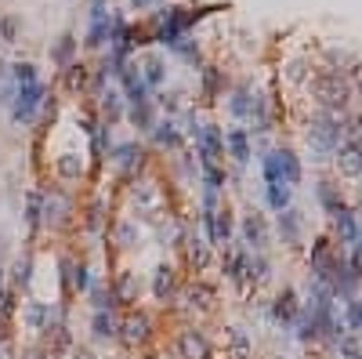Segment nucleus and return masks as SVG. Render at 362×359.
Segmentation results:
<instances>
[{
    "label": "nucleus",
    "instance_id": "1",
    "mask_svg": "<svg viewBox=\"0 0 362 359\" xmlns=\"http://www.w3.org/2000/svg\"><path fill=\"white\" fill-rule=\"evenodd\" d=\"M344 138H348V120L340 116V113H330V109L312 113L308 131H305V142H308V153H312L315 163L330 160V156L340 149V142H344Z\"/></svg>",
    "mask_w": 362,
    "mask_h": 359
},
{
    "label": "nucleus",
    "instance_id": "2",
    "mask_svg": "<svg viewBox=\"0 0 362 359\" xmlns=\"http://www.w3.org/2000/svg\"><path fill=\"white\" fill-rule=\"evenodd\" d=\"M308 83H312V95L319 98V109L344 113V105H348V98H351V83L340 76V73L323 69V73H315Z\"/></svg>",
    "mask_w": 362,
    "mask_h": 359
},
{
    "label": "nucleus",
    "instance_id": "3",
    "mask_svg": "<svg viewBox=\"0 0 362 359\" xmlns=\"http://www.w3.org/2000/svg\"><path fill=\"white\" fill-rule=\"evenodd\" d=\"M188 29V8H178V4H160V11L153 15V40L156 44H163V48H170L174 40H181Z\"/></svg>",
    "mask_w": 362,
    "mask_h": 359
},
{
    "label": "nucleus",
    "instance_id": "4",
    "mask_svg": "<svg viewBox=\"0 0 362 359\" xmlns=\"http://www.w3.org/2000/svg\"><path fill=\"white\" fill-rule=\"evenodd\" d=\"M48 102V88L44 83H26V88H18L15 91V98H11V120L15 123H33V116H36V109Z\"/></svg>",
    "mask_w": 362,
    "mask_h": 359
},
{
    "label": "nucleus",
    "instance_id": "5",
    "mask_svg": "<svg viewBox=\"0 0 362 359\" xmlns=\"http://www.w3.org/2000/svg\"><path fill=\"white\" fill-rule=\"evenodd\" d=\"M203 236L210 247H225L236 232V222H232V210L228 207H218V210H203Z\"/></svg>",
    "mask_w": 362,
    "mask_h": 359
},
{
    "label": "nucleus",
    "instance_id": "6",
    "mask_svg": "<svg viewBox=\"0 0 362 359\" xmlns=\"http://www.w3.org/2000/svg\"><path fill=\"white\" fill-rule=\"evenodd\" d=\"M239 236H243V247L250 250V255H265V247H268V222L258 215V210H250V215H243Z\"/></svg>",
    "mask_w": 362,
    "mask_h": 359
},
{
    "label": "nucleus",
    "instance_id": "7",
    "mask_svg": "<svg viewBox=\"0 0 362 359\" xmlns=\"http://www.w3.org/2000/svg\"><path fill=\"white\" fill-rule=\"evenodd\" d=\"M120 83H123V102L127 105H138V102H148L153 98V88L145 83V76H141V69L134 66L131 58H127V66H123V73H120Z\"/></svg>",
    "mask_w": 362,
    "mask_h": 359
},
{
    "label": "nucleus",
    "instance_id": "8",
    "mask_svg": "<svg viewBox=\"0 0 362 359\" xmlns=\"http://www.w3.org/2000/svg\"><path fill=\"white\" fill-rule=\"evenodd\" d=\"M297 312H301V298H297L293 287H283L268 302V316H272V323H279V327H290L297 320Z\"/></svg>",
    "mask_w": 362,
    "mask_h": 359
},
{
    "label": "nucleus",
    "instance_id": "9",
    "mask_svg": "<svg viewBox=\"0 0 362 359\" xmlns=\"http://www.w3.org/2000/svg\"><path fill=\"white\" fill-rule=\"evenodd\" d=\"M193 145H196L200 163H218V156L225 153V128H218V123H203V135Z\"/></svg>",
    "mask_w": 362,
    "mask_h": 359
},
{
    "label": "nucleus",
    "instance_id": "10",
    "mask_svg": "<svg viewBox=\"0 0 362 359\" xmlns=\"http://www.w3.org/2000/svg\"><path fill=\"white\" fill-rule=\"evenodd\" d=\"M337 160V171L348 175V178H362V142L358 138H344L340 142V149L333 153Z\"/></svg>",
    "mask_w": 362,
    "mask_h": 359
},
{
    "label": "nucleus",
    "instance_id": "11",
    "mask_svg": "<svg viewBox=\"0 0 362 359\" xmlns=\"http://www.w3.org/2000/svg\"><path fill=\"white\" fill-rule=\"evenodd\" d=\"M275 229H279L283 247H297L305 236V215L297 207H286V210H279V218H275Z\"/></svg>",
    "mask_w": 362,
    "mask_h": 359
},
{
    "label": "nucleus",
    "instance_id": "12",
    "mask_svg": "<svg viewBox=\"0 0 362 359\" xmlns=\"http://www.w3.org/2000/svg\"><path fill=\"white\" fill-rule=\"evenodd\" d=\"M178 355H181V359H210L214 352H210V341H207L203 330L188 327V330L178 334Z\"/></svg>",
    "mask_w": 362,
    "mask_h": 359
},
{
    "label": "nucleus",
    "instance_id": "13",
    "mask_svg": "<svg viewBox=\"0 0 362 359\" xmlns=\"http://www.w3.org/2000/svg\"><path fill=\"white\" fill-rule=\"evenodd\" d=\"M225 153L236 163H250L253 160V135L246 128H228L225 131Z\"/></svg>",
    "mask_w": 362,
    "mask_h": 359
},
{
    "label": "nucleus",
    "instance_id": "14",
    "mask_svg": "<svg viewBox=\"0 0 362 359\" xmlns=\"http://www.w3.org/2000/svg\"><path fill=\"white\" fill-rule=\"evenodd\" d=\"M141 156H145V153H141L138 142H120L116 149L109 153V160H113V167H116L120 175H134L138 167H141Z\"/></svg>",
    "mask_w": 362,
    "mask_h": 359
},
{
    "label": "nucleus",
    "instance_id": "15",
    "mask_svg": "<svg viewBox=\"0 0 362 359\" xmlns=\"http://www.w3.org/2000/svg\"><path fill=\"white\" fill-rule=\"evenodd\" d=\"M330 258H333V243H330L326 236H319V240L312 243V255H308V269H312V280H319V283L326 280Z\"/></svg>",
    "mask_w": 362,
    "mask_h": 359
},
{
    "label": "nucleus",
    "instance_id": "16",
    "mask_svg": "<svg viewBox=\"0 0 362 359\" xmlns=\"http://www.w3.org/2000/svg\"><path fill=\"white\" fill-rule=\"evenodd\" d=\"M138 69H141V76H145V83H148V88H163V83H167V58L160 55V51H148L141 62H138Z\"/></svg>",
    "mask_w": 362,
    "mask_h": 359
},
{
    "label": "nucleus",
    "instance_id": "17",
    "mask_svg": "<svg viewBox=\"0 0 362 359\" xmlns=\"http://www.w3.org/2000/svg\"><path fill=\"white\" fill-rule=\"evenodd\" d=\"M148 135H153V142L160 145V149H181V142H185V135H181V128H178L174 116L156 120V128L148 131Z\"/></svg>",
    "mask_w": 362,
    "mask_h": 359
},
{
    "label": "nucleus",
    "instance_id": "18",
    "mask_svg": "<svg viewBox=\"0 0 362 359\" xmlns=\"http://www.w3.org/2000/svg\"><path fill=\"white\" fill-rule=\"evenodd\" d=\"M358 218H355V210H337V215H333V240L337 243H344V247H351L355 240H358Z\"/></svg>",
    "mask_w": 362,
    "mask_h": 359
},
{
    "label": "nucleus",
    "instance_id": "19",
    "mask_svg": "<svg viewBox=\"0 0 362 359\" xmlns=\"http://www.w3.org/2000/svg\"><path fill=\"white\" fill-rule=\"evenodd\" d=\"M127 120H131L138 131H153L156 120H160V113H156V98L138 102V105H127Z\"/></svg>",
    "mask_w": 362,
    "mask_h": 359
},
{
    "label": "nucleus",
    "instance_id": "20",
    "mask_svg": "<svg viewBox=\"0 0 362 359\" xmlns=\"http://www.w3.org/2000/svg\"><path fill=\"white\" fill-rule=\"evenodd\" d=\"M275 156H279V175H283V182L293 189V185H301V178H305V167H301V156H297L293 149H275Z\"/></svg>",
    "mask_w": 362,
    "mask_h": 359
},
{
    "label": "nucleus",
    "instance_id": "21",
    "mask_svg": "<svg viewBox=\"0 0 362 359\" xmlns=\"http://www.w3.org/2000/svg\"><path fill=\"white\" fill-rule=\"evenodd\" d=\"M170 55H178L181 62H188V66H193V69H203V51H200V44H196V40L193 36H181V40H174V44H170L167 48Z\"/></svg>",
    "mask_w": 362,
    "mask_h": 359
},
{
    "label": "nucleus",
    "instance_id": "22",
    "mask_svg": "<svg viewBox=\"0 0 362 359\" xmlns=\"http://www.w3.org/2000/svg\"><path fill=\"white\" fill-rule=\"evenodd\" d=\"M148 316H141V312H134V316H127V320L120 323V334H123V341L127 345H138V341H145L148 337Z\"/></svg>",
    "mask_w": 362,
    "mask_h": 359
},
{
    "label": "nucleus",
    "instance_id": "23",
    "mask_svg": "<svg viewBox=\"0 0 362 359\" xmlns=\"http://www.w3.org/2000/svg\"><path fill=\"white\" fill-rule=\"evenodd\" d=\"M315 200H319V207H323L326 215H337V210H344V196H340V185H333V182H319V185H315Z\"/></svg>",
    "mask_w": 362,
    "mask_h": 359
},
{
    "label": "nucleus",
    "instance_id": "24",
    "mask_svg": "<svg viewBox=\"0 0 362 359\" xmlns=\"http://www.w3.org/2000/svg\"><path fill=\"white\" fill-rule=\"evenodd\" d=\"M250 102H253V88L250 83H236L232 95H228V113L236 120H246L250 116Z\"/></svg>",
    "mask_w": 362,
    "mask_h": 359
},
{
    "label": "nucleus",
    "instance_id": "25",
    "mask_svg": "<svg viewBox=\"0 0 362 359\" xmlns=\"http://www.w3.org/2000/svg\"><path fill=\"white\" fill-rule=\"evenodd\" d=\"M174 287H178L174 269H170V265H156V272H153V294H156V302H167L170 294H174Z\"/></svg>",
    "mask_w": 362,
    "mask_h": 359
},
{
    "label": "nucleus",
    "instance_id": "26",
    "mask_svg": "<svg viewBox=\"0 0 362 359\" xmlns=\"http://www.w3.org/2000/svg\"><path fill=\"white\" fill-rule=\"evenodd\" d=\"M91 334H95V341H113V337L120 334L116 316H113V312H95V320H91Z\"/></svg>",
    "mask_w": 362,
    "mask_h": 359
},
{
    "label": "nucleus",
    "instance_id": "27",
    "mask_svg": "<svg viewBox=\"0 0 362 359\" xmlns=\"http://www.w3.org/2000/svg\"><path fill=\"white\" fill-rule=\"evenodd\" d=\"M116 302H138V294H141V280H138V272H120V280H116Z\"/></svg>",
    "mask_w": 362,
    "mask_h": 359
},
{
    "label": "nucleus",
    "instance_id": "28",
    "mask_svg": "<svg viewBox=\"0 0 362 359\" xmlns=\"http://www.w3.org/2000/svg\"><path fill=\"white\" fill-rule=\"evenodd\" d=\"M290 200H293V189L290 185H283V182H272V185H265V203L279 215V210H286L290 207Z\"/></svg>",
    "mask_w": 362,
    "mask_h": 359
},
{
    "label": "nucleus",
    "instance_id": "29",
    "mask_svg": "<svg viewBox=\"0 0 362 359\" xmlns=\"http://www.w3.org/2000/svg\"><path fill=\"white\" fill-rule=\"evenodd\" d=\"M73 55H76V36H73V33H62L58 44L51 48V62L66 69V66H73Z\"/></svg>",
    "mask_w": 362,
    "mask_h": 359
},
{
    "label": "nucleus",
    "instance_id": "30",
    "mask_svg": "<svg viewBox=\"0 0 362 359\" xmlns=\"http://www.w3.org/2000/svg\"><path fill=\"white\" fill-rule=\"evenodd\" d=\"M123 95L120 91H102V116H105V128H113V123L123 116Z\"/></svg>",
    "mask_w": 362,
    "mask_h": 359
},
{
    "label": "nucleus",
    "instance_id": "31",
    "mask_svg": "<svg viewBox=\"0 0 362 359\" xmlns=\"http://www.w3.org/2000/svg\"><path fill=\"white\" fill-rule=\"evenodd\" d=\"M22 320H26L29 330H44V327L51 323V309H48L44 302H29V305L22 309Z\"/></svg>",
    "mask_w": 362,
    "mask_h": 359
},
{
    "label": "nucleus",
    "instance_id": "32",
    "mask_svg": "<svg viewBox=\"0 0 362 359\" xmlns=\"http://www.w3.org/2000/svg\"><path fill=\"white\" fill-rule=\"evenodd\" d=\"M69 210V200L62 193H51V196H40V215H44L48 222H62V215Z\"/></svg>",
    "mask_w": 362,
    "mask_h": 359
},
{
    "label": "nucleus",
    "instance_id": "33",
    "mask_svg": "<svg viewBox=\"0 0 362 359\" xmlns=\"http://www.w3.org/2000/svg\"><path fill=\"white\" fill-rule=\"evenodd\" d=\"M200 83H203V98H218L221 88H225V76L218 66H203L200 69Z\"/></svg>",
    "mask_w": 362,
    "mask_h": 359
},
{
    "label": "nucleus",
    "instance_id": "34",
    "mask_svg": "<svg viewBox=\"0 0 362 359\" xmlns=\"http://www.w3.org/2000/svg\"><path fill=\"white\" fill-rule=\"evenodd\" d=\"M283 76H286L290 83H297V88H301V83H308V80H312V62H308V58H290L286 66H283Z\"/></svg>",
    "mask_w": 362,
    "mask_h": 359
},
{
    "label": "nucleus",
    "instance_id": "35",
    "mask_svg": "<svg viewBox=\"0 0 362 359\" xmlns=\"http://www.w3.org/2000/svg\"><path fill=\"white\" fill-rule=\"evenodd\" d=\"M340 320H344V330H348V334L362 337V302L351 298V302L344 305V312H340Z\"/></svg>",
    "mask_w": 362,
    "mask_h": 359
},
{
    "label": "nucleus",
    "instance_id": "36",
    "mask_svg": "<svg viewBox=\"0 0 362 359\" xmlns=\"http://www.w3.org/2000/svg\"><path fill=\"white\" fill-rule=\"evenodd\" d=\"M200 182H203V189L221 193V189H225V171H221L218 163H200Z\"/></svg>",
    "mask_w": 362,
    "mask_h": 359
},
{
    "label": "nucleus",
    "instance_id": "37",
    "mask_svg": "<svg viewBox=\"0 0 362 359\" xmlns=\"http://www.w3.org/2000/svg\"><path fill=\"white\" fill-rule=\"evenodd\" d=\"M109 26H113V15L105 18V22H91L88 36H83V44H88V48H105V44H109Z\"/></svg>",
    "mask_w": 362,
    "mask_h": 359
},
{
    "label": "nucleus",
    "instance_id": "38",
    "mask_svg": "<svg viewBox=\"0 0 362 359\" xmlns=\"http://www.w3.org/2000/svg\"><path fill=\"white\" fill-rule=\"evenodd\" d=\"M36 80H40V73H36L33 62H15L11 66V83L15 88H26V83H36Z\"/></svg>",
    "mask_w": 362,
    "mask_h": 359
},
{
    "label": "nucleus",
    "instance_id": "39",
    "mask_svg": "<svg viewBox=\"0 0 362 359\" xmlns=\"http://www.w3.org/2000/svg\"><path fill=\"white\" fill-rule=\"evenodd\" d=\"M91 305H95V312H113V305H116L113 287L105 290V283H95V287H91Z\"/></svg>",
    "mask_w": 362,
    "mask_h": 359
},
{
    "label": "nucleus",
    "instance_id": "40",
    "mask_svg": "<svg viewBox=\"0 0 362 359\" xmlns=\"http://www.w3.org/2000/svg\"><path fill=\"white\" fill-rule=\"evenodd\" d=\"M355 62H358V58H355L351 51H337V48L326 51V69H330V73H344L348 66H355Z\"/></svg>",
    "mask_w": 362,
    "mask_h": 359
},
{
    "label": "nucleus",
    "instance_id": "41",
    "mask_svg": "<svg viewBox=\"0 0 362 359\" xmlns=\"http://www.w3.org/2000/svg\"><path fill=\"white\" fill-rule=\"evenodd\" d=\"M228 345H232V355H236V359H246V352H250V334L243 330V327H232L228 330Z\"/></svg>",
    "mask_w": 362,
    "mask_h": 359
},
{
    "label": "nucleus",
    "instance_id": "42",
    "mask_svg": "<svg viewBox=\"0 0 362 359\" xmlns=\"http://www.w3.org/2000/svg\"><path fill=\"white\" fill-rule=\"evenodd\" d=\"M58 175H62V178H69V182H73V178H80V175H83V160H80L76 153L58 156Z\"/></svg>",
    "mask_w": 362,
    "mask_h": 359
},
{
    "label": "nucleus",
    "instance_id": "43",
    "mask_svg": "<svg viewBox=\"0 0 362 359\" xmlns=\"http://www.w3.org/2000/svg\"><path fill=\"white\" fill-rule=\"evenodd\" d=\"M66 88L69 91H83V88H88V66H80V62L66 66Z\"/></svg>",
    "mask_w": 362,
    "mask_h": 359
},
{
    "label": "nucleus",
    "instance_id": "44",
    "mask_svg": "<svg viewBox=\"0 0 362 359\" xmlns=\"http://www.w3.org/2000/svg\"><path fill=\"white\" fill-rule=\"evenodd\" d=\"M160 109H167V116H174L185 109V91H160Z\"/></svg>",
    "mask_w": 362,
    "mask_h": 359
},
{
    "label": "nucleus",
    "instance_id": "45",
    "mask_svg": "<svg viewBox=\"0 0 362 359\" xmlns=\"http://www.w3.org/2000/svg\"><path fill=\"white\" fill-rule=\"evenodd\" d=\"M188 262H193L196 269H207L210 265V243L207 240H193V243H188Z\"/></svg>",
    "mask_w": 362,
    "mask_h": 359
},
{
    "label": "nucleus",
    "instance_id": "46",
    "mask_svg": "<svg viewBox=\"0 0 362 359\" xmlns=\"http://www.w3.org/2000/svg\"><path fill=\"white\" fill-rule=\"evenodd\" d=\"M337 352L344 355V359H355V355L362 352V337H355V334H340V337H337Z\"/></svg>",
    "mask_w": 362,
    "mask_h": 359
},
{
    "label": "nucleus",
    "instance_id": "47",
    "mask_svg": "<svg viewBox=\"0 0 362 359\" xmlns=\"http://www.w3.org/2000/svg\"><path fill=\"white\" fill-rule=\"evenodd\" d=\"M69 283H73V290L76 294H83V290H91V269L88 265H69Z\"/></svg>",
    "mask_w": 362,
    "mask_h": 359
},
{
    "label": "nucleus",
    "instance_id": "48",
    "mask_svg": "<svg viewBox=\"0 0 362 359\" xmlns=\"http://www.w3.org/2000/svg\"><path fill=\"white\" fill-rule=\"evenodd\" d=\"M0 40H4V44H15V40H18V18L15 15L0 18Z\"/></svg>",
    "mask_w": 362,
    "mask_h": 359
},
{
    "label": "nucleus",
    "instance_id": "49",
    "mask_svg": "<svg viewBox=\"0 0 362 359\" xmlns=\"http://www.w3.org/2000/svg\"><path fill=\"white\" fill-rule=\"evenodd\" d=\"M15 283L18 287H29L33 283V258H22V262L15 265Z\"/></svg>",
    "mask_w": 362,
    "mask_h": 359
},
{
    "label": "nucleus",
    "instance_id": "50",
    "mask_svg": "<svg viewBox=\"0 0 362 359\" xmlns=\"http://www.w3.org/2000/svg\"><path fill=\"white\" fill-rule=\"evenodd\" d=\"M116 240H120V247H134L138 243V225L134 222H123L120 232H116Z\"/></svg>",
    "mask_w": 362,
    "mask_h": 359
},
{
    "label": "nucleus",
    "instance_id": "51",
    "mask_svg": "<svg viewBox=\"0 0 362 359\" xmlns=\"http://www.w3.org/2000/svg\"><path fill=\"white\" fill-rule=\"evenodd\" d=\"M178 240H181V225H174V222L160 225V243H163V247H174Z\"/></svg>",
    "mask_w": 362,
    "mask_h": 359
},
{
    "label": "nucleus",
    "instance_id": "52",
    "mask_svg": "<svg viewBox=\"0 0 362 359\" xmlns=\"http://www.w3.org/2000/svg\"><path fill=\"white\" fill-rule=\"evenodd\" d=\"M91 135H95V153H105V149H109V128H105V123H98Z\"/></svg>",
    "mask_w": 362,
    "mask_h": 359
},
{
    "label": "nucleus",
    "instance_id": "53",
    "mask_svg": "<svg viewBox=\"0 0 362 359\" xmlns=\"http://www.w3.org/2000/svg\"><path fill=\"white\" fill-rule=\"evenodd\" d=\"M26 218H29V225L40 222V193H29V200H26Z\"/></svg>",
    "mask_w": 362,
    "mask_h": 359
},
{
    "label": "nucleus",
    "instance_id": "54",
    "mask_svg": "<svg viewBox=\"0 0 362 359\" xmlns=\"http://www.w3.org/2000/svg\"><path fill=\"white\" fill-rule=\"evenodd\" d=\"M188 302L200 305V309H207V305H210V290H207V287H193V290H188Z\"/></svg>",
    "mask_w": 362,
    "mask_h": 359
},
{
    "label": "nucleus",
    "instance_id": "55",
    "mask_svg": "<svg viewBox=\"0 0 362 359\" xmlns=\"http://www.w3.org/2000/svg\"><path fill=\"white\" fill-rule=\"evenodd\" d=\"M163 0H131V8L134 11H153V8H160Z\"/></svg>",
    "mask_w": 362,
    "mask_h": 359
},
{
    "label": "nucleus",
    "instance_id": "56",
    "mask_svg": "<svg viewBox=\"0 0 362 359\" xmlns=\"http://www.w3.org/2000/svg\"><path fill=\"white\" fill-rule=\"evenodd\" d=\"M73 359H95V352H91V348H76Z\"/></svg>",
    "mask_w": 362,
    "mask_h": 359
},
{
    "label": "nucleus",
    "instance_id": "57",
    "mask_svg": "<svg viewBox=\"0 0 362 359\" xmlns=\"http://www.w3.org/2000/svg\"><path fill=\"white\" fill-rule=\"evenodd\" d=\"M358 91H362V69H358Z\"/></svg>",
    "mask_w": 362,
    "mask_h": 359
},
{
    "label": "nucleus",
    "instance_id": "58",
    "mask_svg": "<svg viewBox=\"0 0 362 359\" xmlns=\"http://www.w3.org/2000/svg\"><path fill=\"white\" fill-rule=\"evenodd\" d=\"M26 359H40V355H36V352H29V355H26Z\"/></svg>",
    "mask_w": 362,
    "mask_h": 359
},
{
    "label": "nucleus",
    "instance_id": "59",
    "mask_svg": "<svg viewBox=\"0 0 362 359\" xmlns=\"http://www.w3.org/2000/svg\"><path fill=\"white\" fill-rule=\"evenodd\" d=\"M275 359H286V355H275Z\"/></svg>",
    "mask_w": 362,
    "mask_h": 359
},
{
    "label": "nucleus",
    "instance_id": "60",
    "mask_svg": "<svg viewBox=\"0 0 362 359\" xmlns=\"http://www.w3.org/2000/svg\"><path fill=\"white\" fill-rule=\"evenodd\" d=\"M355 359H362V352H358V355H355Z\"/></svg>",
    "mask_w": 362,
    "mask_h": 359
},
{
    "label": "nucleus",
    "instance_id": "61",
    "mask_svg": "<svg viewBox=\"0 0 362 359\" xmlns=\"http://www.w3.org/2000/svg\"><path fill=\"white\" fill-rule=\"evenodd\" d=\"M0 280H4V276H0Z\"/></svg>",
    "mask_w": 362,
    "mask_h": 359
}]
</instances>
